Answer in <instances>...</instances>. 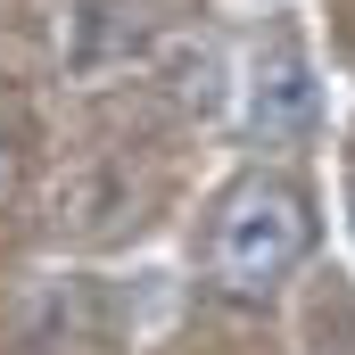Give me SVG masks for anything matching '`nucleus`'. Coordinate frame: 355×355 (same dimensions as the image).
I'll list each match as a JSON object with an SVG mask.
<instances>
[{
  "label": "nucleus",
  "mask_w": 355,
  "mask_h": 355,
  "mask_svg": "<svg viewBox=\"0 0 355 355\" xmlns=\"http://www.w3.org/2000/svg\"><path fill=\"white\" fill-rule=\"evenodd\" d=\"M306 248H314V207H306V190L281 174H248L223 190V207H215V232H207V272H215V289H232V297H272L289 272L306 265Z\"/></svg>",
  "instance_id": "nucleus-1"
},
{
  "label": "nucleus",
  "mask_w": 355,
  "mask_h": 355,
  "mask_svg": "<svg viewBox=\"0 0 355 355\" xmlns=\"http://www.w3.org/2000/svg\"><path fill=\"white\" fill-rule=\"evenodd\" d=\"M149 50V8L141 0H75L67 8V75H116Z\"/></svg>",
  "instance_id": "nucleus-3"
},
{
  "label": "nucleus",
  "mask_w": 355,
  "mask_h": 355,
  "mask_svg": "<svg viewBox=\"0 0 355 355\" xmlns=\"http://www.w3.org/2000/svg\"><path fill=\"white\" fill-rule=\"evenodd\" d=\"M347 207H355V190H347Z\"/></svg>",
  "instance_id": "nucleus-4"
},
{
  "label": "nucleus",
  "mask_w": 355,
  "mask_h": 355,
  "mask_svg": "<svg viewBox=\"0 0 355 355\" xmlns=\"http://www.w3.org/2000/svg\"><path fill=\"white\" fill-rule=\"evenodd\" d=\"M314 67H306V50L289 42V33H272L265 50H257V75H248V132L265 141V149H297L306 132H314Z\"/></svg>",
  "instance_id": "nucleus-2"
}]
</instances>
